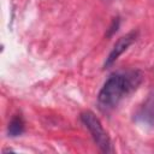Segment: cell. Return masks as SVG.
Here are the masks:
<instances>
[{
  "instance_id": "6da1fadb",
  "label": "cell",
  "mask_w": 154,
  "mask_h": 154,
  "mask_svg": "<svg viewBox=\"0 0 154 154\" xmlns=\"http://www.w3.org/2000/svg\"><path fill=\"white\" fill-rule=\"evenodd\" d=\"M141 79L142 77L138 71L112 75L105 82L97 95L100 107L105 111L116 107L124 96H126L140 85Z\"/></svg>"
},
{
  "instance_id": "7a4b0ae2",
  "label": "cell",
  "mask_w": 154,
  "mask_h": 154,
  "mask_svg": "<svg viewBox=\"0 0 154 154\" xmlns=\"http://www.w3.org/2000/svg\"><path fill=\"white\" fill-rule=\"evenodd\" d=\"M81 120L85 125V128L89 130V132L91 134V137H93L94 142L101 149V152L112 153L113 148H112V144H111V140H109L107 132L103 130L102 124L99 120V118L93 112L85 111L81 114Z\"/></svg>"
},
{
  "instance_id": "3957f363",
  "label": "cell",
  "mask_w": 154,
  "mask_h": 154,
  "mask_svg": "<svg viewBox=\"0 0 154 154\" xmlns=\"http://www.w3.org/2000/svg\"><path fill=\"white\" fill-rule=\"evenodd\" d=\"M136 36H137V32H136V31H131V32H129V34L122 36V37L116 42V45L113 46V48H112V51L109 52L108 57L106 58V61H105V64H103V67H105V69L109 67V66L129 48V46L136 40Z\"/></svg>"
},
{
  "instance_id": "277c9868",
  "label": "cell",
  "mask_w": 154,
  "mask_h": 154,
  "mask_svg": "<svg viewBox=\"0 0 154 154\" xmlns=\"http://www.w3.org/2000/svg\"><path fill=\"white\" fill-rule=\"evenodd\" d=\"M136 120L141 125L154 128V91L147 97L136 113Z\"/></svg>"
},
{
  "instance_id": "5b68a950",
  "label": "cell",
  "mask_w": 154,
  "mask_h": 154,
  "mask_svg": "<svg viewBox=\"0 0 154 154\" xmlns=\"http://www.w3.org/2000/svg\"><path fill=\"white\" fill-rule=\"evenodd\" d=\"M7 132H8V136L11 137L19 136L24 132V122L20 116H16L11 119V122L8 123Z\"/></svg>"
},
{
  "instance_id": "8992f818",
  "label": "cell",
  "mask_w": 154,
  "mask_h": 154,
  "mask_svg": "<svg viewBox=\"0 0 154 154\" xmlns=\"http://www.w3.org/2000/svg\"><path fill=\"white\" fill-rule=\"evenodd\" d=\"M118 28H119V18H114L112 24H111V26H109V29H108V31H107V36L108 37L112 36L118 30Z\"/></svg>"
},
{
  "instance_id": "52a82bcc",
  "label": "cell",
  "mask_w": 154,
  "mask_h": 154,
  "mask_svg": "<svg viewBox=\"0 0 154 154\" xmlns=\"http://www.w3.org/2000/svg\"><path fill=\"white\" fill-rule=\"evenodd\" d=\"M103 1H112V0H103Z\"/></svg>"
}]
</instances>
